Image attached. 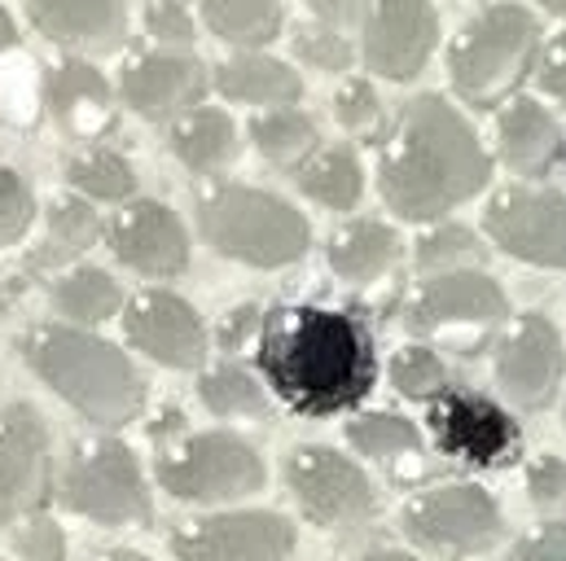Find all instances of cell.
Returning <instances> with one entry per match:
<instances>
[{"instance_id": "1", "label": "cell", "mask_w": 566, "mask_h": 561, "mask_svg": "<svg viewBox=\"0 0 566 561\" xmlns=\"http://www.w3.org/2000/svg\"><path fill=\"white\" fill-rule=\"evenodd\" d=\"M255 364L273 395L298 417L347 413L378 382V356L365 320L316 303H282L264 311Z\"/></svg>"}, {"instance_id": "2", "label": "cell", "mask_w": 566, "mask_h": 561, "mask_svg": "<svg viewBox=\"0 0 566 561\" xmlns=\"http://www.w3.org/2000/svg\"><path fill=\"white\" fill-rule=\"evenodd\" d=\"M492 180V154L452 102L422 93L382 145L378 189L400 220H439Z\"/></svg>"}, {"instance_id": "3", "label": "cell", "mask_w": 566, "mask_h": 561, "mask_svg": "<svg viewBox=\"0 0 566 561\" xmlns=\"http://www.w3.org/2000/svg\"><path fill=\"white\" fill-rule=\"evenodd\" d=\"M22 356L35 378L57 391L84 421L119 430L142 417L145 382L115 342L75 325H31L22 338Z\"/></svg>"}, {"instance_id": "4", "label": "cell", "mask_w": 566, "mask_h": 561, "mask_svg": "<svg viewBox=\"0 0 566 561\" xmlns=\"http://www.w3.org/2000/svg\"><path fill=\"white\" fill-rule=\"evenodd\" d=\"M193 220L211 251L251 268H285L298 264L312 246V229L303 211L285 198L251 184H202L193 198Z\"/></svg>"}, {"instance_id": "5", "label": "cell", "mask_w": 566, "mask_h": 561, "mask_svg": "<svg viewBox=\"0 0 566 561\" xmlns=\"http://www.w3.org/2000/svg\"><path fill=\"white\" fill-rule=\"evenodd\" d=\"M536 53H541V22L523 4L496 0L452 35L448 75L470 106L492 110L527 80Z\"/></svg>"}, {"instance_id": "6", "label": "cell", "mask_w": 566, "mask_h": 561, "mask_svg": "<svg viewBox=\"0 0 566 561\" xmlns=\"http://www.w3.org/2000/svg\"><path fill=\"white\" fill-rule=\"evenodd\" d=\"M154 478L167 496L189 505H224L264 491V456L229 430H202L167 443L154 456Z\"/></svg>"}, {"instance_id": "7", "label": "cell", "mask_w": 566, "mask_h": 561, "mask_svg": "<svg viewBox=\"0 0 566 561\" xmlns=\"http://www.w3.org/2000/svg\"><path fill=\"white\" fill-rule=\"evenodd\" d=\"M62 500L97 527H145L154 518L142 461L124 438H93L71 452Z\"/></svg>"}, {"instance_id": "8", "label": "cell", "mask_w": 566, "mask_h": 561, "mask_svg": "<svg viewBox=\"0 0 566 561\" xmlns=\"http://www.w3.org/2000/svg\"><path fill=\"white\" fill-rule=\"evenodd\" d=\"M405 536L448 561L479 558L501 540V509L479 483H443L418 491L405 514Z\"/></svg>"}, {"instance_id": "9", "label": "cell", "mask_w": 566, "mask_h": 561, "mask_svg": "<svg viewBox=\"0 0 566 561\" xmlns=\"http://www.w3.org/2000/svg\"><path fill=\"white\" fill-rule=\"evenodd\" d=\"M282 474L298 509L307 514V522H316L325 531H347L378 514V491H374L369 474L338 447L303 443V447L285 452Z\"/></svg>"}, {"instance_id": "10", "label": "cell", "mask_w": 566, "mask_h": 561, "mask_svg": "<svg viewBox=\"0 0 566 561\" xmlns=\"http://www.w3.org/2000/svg\"><path fill=\"white\" fill-rule=\"evenodd\" d=\"M483 233L514 260L566 273V198L549 189H501L483 207Z\"/></svg>"}, {"instance_id": "11", "label": "cell", "mask_w": 566, "mask_h": 561, "mask_svg": "<svg viewBox=\"0 0 566 561\" xmlns=\"http://www.w3.org/2000/svg\"><path fill=\"white\" fill-rule=\"evenodd\" d=\"M426 425H430V438L443 456L479 465V469L514 461L518 438H523L514 417L479 391H439L430 400Z\"/></svg>"}, {"instance_id": "12", "label": "cell", "mask_w": 566, "mask_h": 561, "mask_svg": "<svg viewBox=\"0 0 566 561\" xmlns=\"http://www.w3.org/2000/svg\"><path fill=\"white\" fill-rule=\"evenodd\" d=\"M492 373L514 404H523L532 413L549 409L566 378V342L558 325L549 316H536V311L518 316L496 342Z\"/></svg>"}, {"instance_id": "13", "label": "cell", "mask_w": 566, "mask_h": 561, "mask_svg": "<svg viewBox=\"0 0 566 561\" xmlns=\"http://www.w3.org/2000/svg\"><path fill=\"white\" fill-rule=\"evenodd\" d=\"M53 491L49 425L31 404L0 409V527L27 522Z\"/></svg>"}, {"instance_id": "14", "label": "cell", "mask_w": 566, "mask_h": 561, "mask_svg": "<svg viewBox=\"0 0 566 561\" xmlns=\"http://www.w3.org/2000/svg\"><path fill=\"white\" fill-rule=\"evenodd\" d=\"M294 549V527L269 509L207 514L171 531V553L180 561H285Z\"/></svg>"}, {"instance_id": "15", "label": "cell", "mask_w": 566, "mask_h": 561, "mask_svg": "<svg viewBox=\"0 0 566 561\" xmlns=\"http://www.w3.org/2000/svg\"><path fill=\"white\" fill-rule=\"evenodd\" d=\"M439 40L430 0H369L365 4V66L382 80L409 84L422 75Z\"/></svg>"}, {"instance_id": "16", "label": "cell", "mask_w": 566, "mask_h": 561, "mask_svg": "<svg viewBox=\"0 0 566 561\" xmlns=\"http://www.w3.org/2000/svg\"><path fill=\"white\" fill-rule=\"evenodd\" d=\"M501 316H505V289L474 268L426 277L405 307V325L413 334H448V338H457V329H488Z\"/></svg>"}, {"instance_id": "17", "label": "cell", "mask_w": 566, "mask_h": 561, "mask_svg": "<svg viewBox=\"0 0 566 561\" xmlns=\"http://www.w3.org/2000/svg\"><path fill=\"white\" fill-rule=\"evenodd\" d=\"M106 242L115 260L142 277H180L189 268V233L180 215L154 198L124 202L106 224Z\"/></svg>"}, {"instance_id": "18", "label": "cell", "mask_w": 566, "mask_h": 561, "mask_svg": "<svg viewBox=\"0 0 566 561\" xmlns=\"http://www.w3.org/2000/svg\"><path fill=\"white\" fill-rule=\"evenodd\" d=\"M124 334L142 356L167 364V369H202L207 364V325L171 289H142L124 307Z\"/></svg>"}, {"instance_id": "19", "label": "cell", "mask_w": 566, "mask_h": 561, "mask_svg": "<svg viewBox=\"0 0 566 561\" xmlns=\"http://www.w3.org/2000/svg\"><path fill=\"white\" fill-rule=\"evenodd\" d=\"M207 97V71L193 53H133L119 66V102L142 119H180Z\"/></svg>"}, {"instance_id": "20", "label": "cell", "mask_w": 566, "mask_h": 561, "mask_svg": "<svg viewBox=\"0 0 566 561\" xmlns=\"http://www.w3.org/2000/svg\"><path fill=\"white\" fill-rule=\"evenodd\" d=\"M44 102H49L53 124L66 137L102 140L115 128V88H111V80L75 53L57 57L44 71Z\"/></svg>"}, {"instance_id": "21", "label": "cell", "mask_w": 566, "mask_h": 561, "mask_svg": "<svg viewBox=\"0 0 566 561\" xmlns=\"http://www.w3.org/2000/svg\"><path fill=\"white\" fill-rule=\"evenodd\" d=\"M35 31L62 49L80 53H111L124 40L128 4L124 0H27Z\"/></svg>"}, {"instance_id": "22", "label": "cell", "mask_w": 566, "mask_h": 561, "mask_svg": "<svg viewBox=\"0 0 566 561\" xmlns=\"http://www.w3.org/2000/svg\"><path fill=\"white\" fill-rule=\"evenodd\" d=\"M496 145L501 162L514 176H545L563 158V128L536 97H510L496 115Z\"/></svg>"}, {"instance_id": "23", "label": "cell", "mask_w": 566, "mask_h": 561, "mask_svg": "<svg viewBox=\"0 0 566 561\" xmlns=\"http://www.w3.org/2000/svg\"><path fill=\"white\" fill-rule=\"evenodd\" d=\"M216 88H220V97L260 106V110H282L303 97L298 71H290V62H277L269 53H238V57L220 62Z\"/></svg>"}, {"instance_id": "24", "label": "cell", "mask_w": 566, "mask_h": 561, "mask_svg": "<svg viewBox=\"0 0 566 561\" xmlns=\"http://www.w3.org/2000/svg\"><path fill=\"white\" fill-rule=\"evenodd\" d=\"M325 260H329L334 277L352 280V285H369V280L387 277L391 264L400 260V237L382 220H352L329 237Z\"/></svg>"}, {"instance_id": "25", "label": "cell", "mask_w": 566, "mask_h": 561, "mask_svg": "<svg viewBox=\"0 0 566 561\" xmlns=\"http://www.w3.org/2000/svg\"><path fill=\"white\" fill-rule=\"evenodd\" d=\"M102 220L93 211L88 198L80 193H66L49 207V224H44V242L31 251V268L44 273V268H62L71 260H80L97 237H102Z\"/></svg>"}, {"instance_id": "26", "label": "cell", "mask_w": 566, "mask_h": 561, "mask_svg": "<svg viewBox=\"0 0 566 561\" xmlns=\"http://www.w3.org/2000/svg\"><path fill=\"white\" fill-rule=\"evenodd\" d=\"M171 154L189 167V171H216L224 162H233L238 154V128L224 110H207L193 106L171 124Z\"/></svg>"}, {"instance_id": "27", "label": "cell", "mask_w": 566, "mask_h": 561, "mask_svg": "<svg viewBox=\"0 0 566 561\" xmlns=\"http://www.w3.org/2000/svg\"><path fill=\"white\" fill-rule=\"evenodd\" d=\"M298 193H307L316 207L325 211H352L365 193V176H360V162L347 145H325L316 149L298 171Z\"/></svg>"}, {"instance_id": "28", "label": "cell", "mask_w": 566, "mask_h": 561, "mask_svg": "<svg viewBox=\"0 0 566 561\" xmlns=\"http://www.w3.org/2000/svg\"><path fill=\"white\" fill-rule=\"evenodd\" d=\"M207 31L233 49H264L282 35V4L277 0H198Z\"/></svg>"}, {"instance_id": "29", "label": "cell", "mask_w": 566, "mask_h": 561, "mask_svg": "<svg viewBox=\"0 0 566 561\" xmlns=\"http://www.w3.org/2000/svg\"><path fill=\"white\" fill-rule=\"evenodd\" d=\"M49 298L80 329V325L111 320L119 311V303H124V289H119V280L111 277V273H102L93 264H75V268H66L62 277L49 285Z\"/></svg>"}, {"instance_id": "30", "label": "cell", "mask_w": 566, "mask_h": 561, "mask_svg": "<svg viewBox=\"0 0 566 561\" xmlns=\"http://www.w3.org/2000/svg\"><path fill=\"white\" fill-rule=\"evenodd\" d=\"M251 140H255V149L273 162V167H303L321 145H316V124H312V115H303V110H294V106H282V110H264V115H255L251 119Z\"/></svg>"}, {"instance_id": "31", "label": "cell", "mask_w": 566, "mask_h": 561, "mask_svg": "<svg viewBox=\"0 0 566 561\" xmlns=\"http://www.w3.org/2000/svg\"><path fill=\"white\" fill-rule=\"evenodd\" d=\"M66 180L88 202H133V193H137V171L115 149H84V154H75L66 162Z\"/></svg>"}, {"instance_id": "32", "label": "cell", "mask_w": 566, "mask_h": 561, "mask_svg": "<svg viewBox=\"0 0 566 561\" xmlns=\"http://www.w3.org/2000/svg\"><path fill=\"white\" fill-rule=\"evenodd\" d=\"M347 438L360 456L382 461V465H400L413 461L422 452V438L413 430V421L396 417V413H360L347 421Z\"/></svg>"}, {"instance_id": "33", "label": "cell", "mask_w": 566, "mask_h": 561, "mask_svg": "<svg viewBox=\"0 0 566 561\" xmlns=\"http://www.w3.org/2000/svg\"><path fill=\"white\" fill-rule=\"evenodd\" d=\"M198 395L207 404V413L216 417H242V421H255V417H269V395L260 391V382L238 369V364H220V369H207L198 378Z\"/></svg>"}, {"instance_id": "34", "label": "cell", "mask_w": 566, "mask_h": 561, "mask_svg": "<svg viewBox=\"0 0 566 561\" xmlns=\"http://www.w3.org/2000/svg\"><path fill=\"white\" fill-rule=\"evenodd\" d=\"M479 264L483 260V242L474 237V229L465 224H439L418 237V268L439 273V268H457V264Z\"/></svg>"}, {"instance_id": "35", "label": "cell", "mask_w": 566, "mask_h": 561, "mask_svg": "<svg viewBox=\"0 0 566 561\" xmlns=\"http://www.w3.org/2000/svg\"><path fill=\"white\" fill-rule=\"evenodd\" d=\"M391 382L409 400H434L439 391H448V369L426 347H400L391 356Z\"/></svg>"}, {"instance_id": "36", "label": "cell", "mask_w": 566, "mask_h": 561, "mask_svg": "<svg viewBox=\"0 0 566 561\" xmlns=\"http://www.w3.org/2000/svg\"><path fill=\"white\" fill-rule=\"evenodd\" d=\"M334 119H338L352 137H378V133H382V102H378L374 84L347 80V84L334 93Z\"/></svg>"}, {"instance_id": "37", "label": "cell", "mask_w": 566, "mask_h": 561, "mask_svg": "<svg viewBox=\"0 0 566 561\" xmlns=\"http://www.w3.org/2000/svg\"><path fill=\"white\" fill-rule=\"evenodd\" d=\"M35 224V198H31V184L0 167V251L4 246H18Z\"/></svg>"}, {"instance_id": "38", "label": "cell", "mask_w": 566, "mask_h": 561, "mask_svg": "<svg viewBox=\"0 0 566 561\" xmlns=\"http://www.w3.org/2000/svg\"><path fill=\"white\" fill-rule=\"evenodd\" d=\"M294 53L316 66V71H347L356 62V49L343 31H329V27H303L294 31Z\"/></svg>"}, {"instance_id": "39", "label": "cell", "mask_w": 566, "mask_h": 561, "mask_svg": "<svg viewBox=\"0 0 566 561\" xmlns=\"http://www.w3.org/2000/svg\"><path fill=\"white\" fill-rule=\"evenodd\" d=\"M18 561H66V536L49 514H31L13 536Z\"/></svg>"}, {"instance_id": "40", "label": "cell", "mask_w": 566, "mask_h": 561, "mask_svg": "<svg viewBox=\"0 0 566 561\" xmlns=\"http://www.w3.org/2000/svg\"><path fill=\"white\" fill-rule=\"evenodd\" d=\"M527 496H532L536 509H549V514L566 509V461L563 456H541V461H532V469H527Z\"/></svg>"}, {"instance_id": "41", "label": "cell", "mask_w": 566, "mask_h": 561, "mask_svg": "<svg viewBox=\"0 0 566 561\" xmlns=\"http://www.w3.org/2000/svg\"><path fill=\"white\" fill-rule=\"evenodd\" d=\"M145 35H154L158 44H171V49H189L193 44V18L185 13L180 0H158L145 9Z\"/></svg>"}, {"instance_id": "42", "label": "cell", "mask_w": 566, "mask_h": 561, "mask_svg": "<svg viewBox=\"0 0 566 561\" xmlns=\"http://www.w3.org/2000/svg\"><path fill=\"white\" fill-rule=\"evenodd\" d=\"M510 561H566V522H549V527L527 531L510 549Z\"/></svg>"}, {"instance_id": "43", "label": "cell", "mask_w": 566, "mask_h": 561, "mask_svg": "<svg viewBox=\"0 0 566 561\" xmlns=\"http://www.w3.org/2000/svg\"><path fill=\"white\" fill-rule=\"evenodd\" d=\"M260 325H264V311H260L255 303L233 307V311L220 320V347H224V351H238V347L255 342V338H260Z\"/></svg>"}, {"instance_id": "44", "label": "cell", "mask_w": 566, "mask_h": 561, "mask_svg": "<svg viewBox=\"0 0 566 561\" xmlns=\"http://www.w3.org/2000/svg\"><path fill=\"white\" fill-rule=\"evenodd\" d=\"M536 84H541L554 102L566 106V31L545 44V53H541V62H536Z\"/></svg>"}, {"instance_id": "45", "label": "cell", "mask_w": 566, "mask_h": 561, "mask_svg": "<svg viewBox=\"0 0 566 561\" xmlns=\"http://www.w3.org/2000/svg\"><path fill=\"white\" fill-rule=\"evenodd\" d=\"M307 9L316 18V27H329V31L360 22V0H307Z\"/></svg>"}, {"instance_id": "46", "label": "cell", "mask_w": 566, "mask_h": 561, "mask_svg": "<svg viewBox=\"0 0 566 561\" xmlns=\"http://www.w3.org/2000/svg\"><path fill=\"white\" fill-rule=\"evenodd\" d=\"M13 44H18V22H13V13L0 4V53L13 49Z\"/></svg>"}, {"instance_id": "47", "label": "cell", "mask_w": 566, "mask_h": 561, "mask_svg": "<svg viewBox=\"0 0 566 561\" xmlns=\"http://www.w3.org/2000/svg\"><path fill=\"white\" fill-rule=\"evenodd\" d=\"M352 561H418L413 553H405V549H369V553H360V558Z\"/></svg>"}, {"instance_id": "48", "label": "cell", "mask_w": 566, "mask_h": 561, "mask_svg": "<svg viewBox=\"0 0 566 561\" xmlns=\"http://www.w3.org/2000/svg\"><path fill=\"white\" fill-rule=\"evenodd\" d=\"M93 561H149L145 553H133V549H111V553H97Z\"/></svg>"}, {"instance_id": "49", "label": "cell", "mask_w": 566, "mask_h": 561, "mask_svg": "<svg viewBox=\"0 0 566 561\" xmlns=\"http://www.w3.org/2000/svg\"><path fill=\"white\" fill-rule=\"evenodd\" d=\"M541 9H549V13H558V18H566V0H536Z\"/></svg>"}, {"instance_id": "50", "label": "cell", "mask_w": 566, "mask_h": 561, "mask_svg": "<svg viewBox=\"0 0 566 561\" xmlns=\"http://www.w3.org/2000/svg\"><path fill=\"white\" fill-rule=\"evenodd\" d=\"M0 307H4V285H0Z\"/></svg>"}, {"instance_id": "51", "label": "cell", "mask_w": 566, "mask_h": 561, "mask_svg": "<svg viewBox=\"0 0 566 561\" xmlns=\"http://www.w3.org/2000/svg\"><path fill=\"white\" fill-rule=\"evenodd\" d=\"M563 158H566V149H563Z\"/></svg>"}]
</instances>
